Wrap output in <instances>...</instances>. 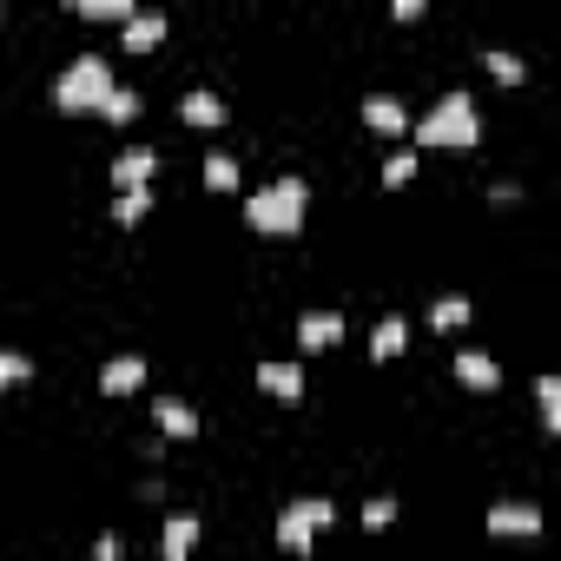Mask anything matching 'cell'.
Instances as JSON below:
<instances>
[{
  "instance_id": "1",
  "label": "cell",
  "mask_w": 561,
  "mask_h": 561,
  "mask_svg": "<svg viewBox=\"0 0 561 561\" xmlns=\"http://www.w3.org/2000/svg\"><path fill=\"white\" fill-rule=\"evenodd\" d=\"M305 205H311V192H305V179H271V185H257L251 198H244V225L251 231H264V238H291V231H305Z\"/></svg>"
},
{
  "instance_id": "2",
  "label": "cell",
  "mask_w": 561,
  "mask_h": 561,
  "mask_svg": "<svg viewBox=\"0 0 561 561\" xmlns=\"http://www.w3.org/2000/svg\"><path fill=\"white\" fill-rule=\"evenodd\" d=\"M416 139H423V146H456V152H469V146L482 139L476 100H469V93H443V100L416 119Z\"/></svg>"
},
{
  "instance_id": "3",
  "label": "cell",
  "mask_w": 561,
  "mask_h": 561,
  "mask_svg": "<svg viewBox=\"0 0 561 561\" xmlns=\"http://www.w3.org/2000/svg\"><path fill=\"white\" fill-rule=\"evenodd\" d=\"M106 93H113V67H106V54H80V60L54 80V106H60V113H100Z\"/></svg>"
},
{
  "instance_id": "4",
  "label": "cell",
  "mask_w": 561,
  "mask_h": 561,
  "mask_svg": "<svg viewBox=\"0 0 561 561\" xmlns=\"http://www.w3.org/2000/svg\"><path fill=\"white\" fill-rule=\"evenodd\" d=\"M331 522H337V502H324V495H298V502L277 508V548L305 561L311 541H318V528H331Z\"/></svg>"
},
{
  "instance_id": "5",
  "label": "cell",
  "mask_w": 561,
  "mask_h": 561,
  "mask_svg": "<svg viewBox=\"0 0 561 561\" xmlns=\"http://www.w3.org/2000/svg\"><path fill=\"white\" fill-rule=\"evenodd\" d=\"M152 172H159V152H152V146H126V152L113 159V185H119V192H146Z\"/></svg>"
},
{
  "instance_id": "6",
  "label": "cell",
  "mask_w": 561,
  "mask_h": 561,
  "mask_svg": "<svg viewBox=\"0 0 561 561\" xmlns=\"http://www.w3.org/2000/svg\"><path fill=\"white\" fill-rule=\"evenodd\" d=\"M344 331H351V324H344L337 311H305V318H298V344H305V351H331V344H344Z\"/></svg>"
},
{
  "instance_id": "7",
  "label": "cell",
  "mask_w": 561,
  "mask_h": 561,
  "mask_svg": "<svg viewBox=\"0 0 561 561\" xmlns=\"http://www.w3.org/2000/svg\"><path fill=\"white\" fill-rule=\"evenodd\" d=\"M489 535H541V508L535 502H495L489 508Z\"/></svg>"
},
{
  "instance_id": "8",
  "label": "cell",
  "mask_w": 561,
  "mask_h": 561,
  "mask_svg": "<svg viewBox=\"0 0 561 561\" xmlns=\"http://www.w3.org/2000/svg\"><path fill=\"white\" fill-rule=\"evenodd\" d=\"M257 390L277 397V403H298L305 397V370L298 364H257Z\"/></svg>"
},
{
  "instance_id": "9",
  "label": "cell",
  "mask_w": 561,
  "mask_h": 561,
  "mask_svg": "<svg viewBox=\"0 0 561 561\" xmlns=\"http://www.w3.org/2000/svg\"><path fill=\"white\" fill-rule=\"evenodd\" d=\"M364 126H370V133H410V106H403L397 93H370V100H364Z\"/></svg>"
},
{
  "instance_id": "10",
  "label": "cell",
  "mask_w": 561,
  "mask_h": 561,
  "mask_svg": "<svg viewBox=\"0 0 561 561\" xmlns=\"http://www.w3.org/2000/svg\"><path fill=\"white\" fill-rule=\"evenodd\" d=\"M152 423H159V436H172V443L198 436V410L179 403V397H159V403H152Z\"/></svg>"
},
{
  "instance_id": "11",
  "label": "cell",
  "mask_w": 561,
  "mask_h": 561,
  "mask_svg": "<svg viewBox=\"0 0 561 561\" xmlns=\"http://www.w3.org/2000/svg\"><path fill=\"white\" fill-rule=\"evenodd\" d=\"M192 548H198V515H165L159 554H165V561H192Z\"/></svg>"
},
{
  "instance_id": "12",
  "label": "cell",
  "mask_w": 561,
  "mask_h": 561,
  "mask_svg": "<svg viewBox=\"0 0 561 561\" xmlns=\"http://www.w3.org/2000/svg\"><path fill=\"white\" fill-rule=\"evenodd\" d=\"M139 383H146V357H133V351L113 357V364L100 370V390H106V397H133Z\"/></svg>"
},
{
  "instance_id": "13",
  "label": "cell",
  "mask_w": 561,
  "mask_h": 561,
  "mask_svg": "<svg viewBox=\"0 0 561 561\" xmlns=\"http://www.w3.org/2000/svg\"><path fill=\"white\" fill-rule=\"evenodd\" d=\"M456 383H462V390H495L502 370H495V357H482V351H456Z\"/></svg>"
},
{
  "instance_id": "14",
  "label": "cell",
  "mask_w": 561,
  "mask_h": 561,
  "mask_svg": "<svg viewBox=\"0 0 561 561\" xmlns=\"http://www.w3.org/2000/svg\"><path fill=\"white\" fill-rule=\"evenodd\" d=\"M159 41H165V14L159 8H146V14L126 21V54H152Z\"/></svg>"
},
{
  "instance_id": "15",
  "label": "cell",
  "mask_w": 561,
  "mask_h": 561,
  "mask_svg": "<svg viewBox=\"0 0 561 561\" xmlns=\"http://www.w3.org/2000/svg\"><path fill=\"white\" fill-rule=\"evenodd\" d=\"M403 351H410V324H403V318H377V331H370V357L390 364V357H403Z\"/></svg>"
},
{
  "instance_id": "16",
  "label": "cell",
  "mask_w": 561,
  "mask_h": 561,
  "mask_svg": "<svg viewBox=\"0 0 561 561\" xmlns=\"http://www.w3.org/2000/svg\"><path fill=\"white\" fill-rule=\"evenodd\" d=\"M179 113H185V126H225V100L205 93V87H192V93L179 100Z\"/></svg>"
},
{
  "instance_id": "17",
  "label": "cell",
  "mask_w": 561,
  "mask_h": 561,
  "mask_svg": "<svg viewBox=\"0 0 561 561\" xmlns=\"http://www.w3.org/2000/svg\"><path fill=\"white\" fill-rule=\"evenodd\" d=\"M205 192H238V159L231 152H205Z\"/></svg>"
},
{
  "instance_id": "18",
  "label": "cell",
  "mask_w": 561,
  "mask_h": 561,
  "mask_svg": "<svg viewBox=\"0 0 561 561\" xmlns=\"http://www.w3.org/2000/svg\"><path fill=\"white\" fill-rule=\"evenodd\" d=\"M73 14H87V21H119V27H126L139 8H133V0H73Z\"/></svg>"
},
{
  "instance_id": "19",
  "label": "cell",
  "mask_w": 561,
  "mask_h": 561,
  "mask_svg": "<svg viewBox=\"0 0 561 561\" xmlns=\"http://www.w3.org/2000/svg\"><path fill=\"white\" fill-rule=\"evenodd\" d=\"M100 119L133 126V119H139V93H133V87H113V93H106V106H100Z\"/></svg>"
},
{
  "instance_id": "20",
  "label": "cell",
  "mask_w": 561,
  "mask_h": 561,
  "mask_svg": "<svg viewBox=\"0 0 561 561\" xmlns=\"http://www.w3.org/2000/svg\"><path fill=\"white\" fill-rule=\"evenodd\" d=\"M535 403H541V430L554 436L561 430V383L554 377H535Z\"/></svg>"
},
{
  "instance_id": "21",
  "label": "cell",
  "mask_w": 561,
  "mask_h": 561,
  "mask_svg": "<svg viewBox=\"0 0 561 561\" xmlns=\"http://www.w3.org/2000/svg\"><path fill=\"white\" fill-rule=\"evenodd\" d=\"M430 324H436V331H462V324H469V298H436V305H430Z\"/></svg>"
},
{
  "instance_id": "22",
  "label": "cell",
  "mask_w": 561,
  "mask_h": 561,
  "mask_svg": "<svg viewBox=\"0 0 561 561\" xmlns=\"http://www.w3.org/2000/svg\"><path fill=\"white\" fill-rule=\"evenodd\" d=\"M146 211H152V192H119V198H113V218H119V225H139Z\"/></svg>"
},
{
  "instance_id": "23",
  "label": "cell",
  "mask_w": 561,
  "mask_h": 561,
  "mask_svg": "<svg viewBox=\"0 0 561 561\" xmlns=\"http://www.w3.org/2000/svg\"><path fill=\"white\" fill-rule=\"evenodd\" d=\"M14 383H34V364L21 351H0V390H14Z\"/></svg>"
},
{
  "instance_id": "24",
  "label": "cell",
  "mask_w": 561,
  "mask_h": 561,
  "mask_svg": "<svg viewBox=\"0 0 561 561\" xmlns=\"http://www.w3.org/2000/svg\"><path fill=\"white\" fill-rule=\"evenodd\" d=\"M410 179H416V152H390V159H383V185L397 192V185H410Z\"/></svg>"
},
{
  "instance_id": "25",
  "label": "cell",
  "mask_w": 561,
  "mask_h": 561,
  "mask_svg": "<svg viewBox=\"0 0 561 561\" xmlns=\"http://www.w3.org/2000/svg\"><path fill=\"white\" fill-rule=\"evenodd\" d=\"M489 73H495L502 87H515V80H528V67H522L515 54H489Z\"/></svg>"
},
{
  "instance_id": "26",
  "label": "cell",
  "mask_w": 561,
  "mask_h": 561,
  "mask_svg": "<svg viewBox=\"0 0 561 561\" xmlns=\"http://www.w3.org/2000/svg\"><path fill=\"white\" fill-rule=\"evenodd\" d=\"M390 522H397V502L390 495H370L364 502V528H390Z\"/></svg>"
},
{
  "instance_id": "27",
  "label": "cell",
  "mask_w": 561,
  "mask_h": 561,
  "mask_svg": "<svg viewBox=\"0 0 561 561\" xmlns=\"http://www.w3.org/2000/svg\"><path fill=\"white\" fill-rule=\"evenodd\" d=\"M93 561H126L119 554V535H93Z\"/></svg>"
}]
</instances>
